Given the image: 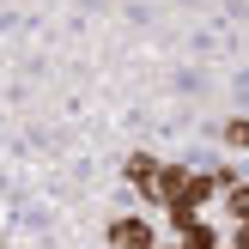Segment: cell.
I'll list each match as a JSON object with an SVG mask.
<instances>
[{"label":"cell","mask_w":249,"mask_h":249,"mask_svg":"<svg viewBox=\"0 0 249 249\" xmlns=\"http://www.w3.org/2000/svg\"><path fill=\"white\" fill-rule=\"evenodd\" d=\"M231 249H249V225H231V237H225Z\"/></svg>","instance_id":"obj_6"},{"label":"cell","mask_w":249,"mask_h":249,"mask_svg":"<svg viewBox=\"0 0 249 249\" xmlns=\"http://www.w3.org/2000/svg\"><path fill=\"white\" fill-rule=\"evenodd\" d=\"M158 170H164V164H158V158H152V152H134V158H128V164H122V177H128V182H134V189H140V195H146V201H158Z\"/></svg>","instance_id":"obj_2"},{"label":"cell","mask_w":249,"mask_h":249,"mask_svg":"<svg viewBox=\"0 0 249 249\" xmlns=\"http://www.w3.org/2000/svg\"><path fill=\"white\" fill-rule=\"evenodd\" d=\"M158 249H189V243H182V237H177V243H158Z\"/></svg>","instance_id":"obj_7"},{"label":"cell","mask_w":249,"mask_h":249,"mask_svg":"<svg viewBox=\"0 0 249 249\" xmlns=\"http://www.w3.org/2000/svg\"><path fill=\"white\" fill-rule=\"evenodd\" d=\"M177 237L189 243V249H219V243H225V231H219L213 219L201 213V219H189V225H177Z\"/></svg>","instance_id":"obj_3"},{"label":"cell","mask_w":249,"mask_h":249,"mask_svg":"<svg viewBox=\"0 0 249 249\" xmlns=\"http://www.w3.org/2000/svg\"><path fill=\"white\" fill-rule=\"evenodd\" d=\"M109 249H158V237L140 213H122V219H109Z\"/></svg>","instance_id":"obj_1"},{"label":"cell","mask_w":249,"mask_h":249,"mask_svg":"<svg viewBox=\"0 0 249 249\" xmlns=\"http://www.w3.org/2000/svg\"><path fill=\"white\" fill-rule=\"evenodd\" d=\"M219 249H231V243H219Z\"/></svg>","instance_id":"obj_8"},{"label":"cell","mask_w":249,"mask_h":249,"mask_svg":"<svg viewBox=\"0 0 249 249\" xmlns=\"http://www.w3.org/2000/svg\"><path fill=\"white\" fill-rule=\"evenodd\" d=\"M225 219L231 225H249V182H231L225 189Z\"/></svg>","instance_id":"obj_4"},{"label":"cell","mask_w":249,"mask_h":249,"mask_svg":"<svg viewBox=\"0 0 249 249\" xmlns=\"http://www.w3.org/2000/svg\"><path fill=\"white\" fill-rule=\"evenodd\" d=\"M225 146H231V152L249 146V116H231V122H225Z\"/></svg>","instance_id":"obj_5"}]
</instances>
